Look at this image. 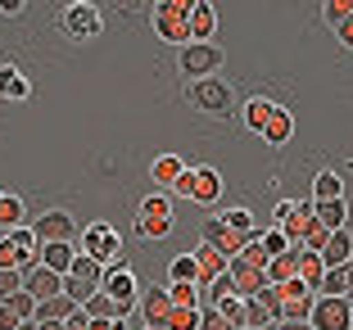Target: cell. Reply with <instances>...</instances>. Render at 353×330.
Wrapping results in <instances>:
<instances>
[{"instance_id": "obj_19", "label": "cell", "mask_w": 353, "mask_h": 330, "mask_svg": "<svg viewBox=\"0 0 353 330\" xmlns=\"http://www.w3.org/2000/svg\"><path fill=\"white\" fill-rule=\"evenodd\" d=\"M150 176H154V186H172L176 190V181L186 176V163H181L176 154H159L154 163H150Z\"/></svg>"}, {"instance_id": "obj_20", "label": "cell", "mask_w": 353, "mask_h": 330, "mask_svg": "<svg viewBox=\"0 0 353 330\" xmlns=\"http://www.w3.org/2000/svg\"><path fill=\"white\" fill-rule=\"evenodd\" d=\"M268 280L272 285H285V280H299V249H285L268 262Z\"/></svg>"}, {"instance_id": "obj_8", "label": "cell", "mask_w": 353, "mask_h": 330, "mask_svg": "<svg viewBox=\"0 0 353 330\" xmlns=\"http://www.w3.org/2000/svg\"><path fill=\"white\" fill-rule=\"evenodd\" d=\"M32 236L41 240V245H73V240H77V222H73L68 208H50V213L37 217Z\"/></svg>"}, {"instance_id": "obj_52", "label": "cell", "mask_w": 353, "mask_h": 330, "mask_svg": "<svg viewBox=\"0 0 353 330\" xmlns=\"http://www.w3.org/2000/svg\"><path fill=\"white\" fill-rule=\"evenodd\" d=\"M0 199H5V190H0Z\"/></svg>"}, {"instance_id": "obj_18", "label": "cell", "mask_w": 353, "mask_h": 330, "mask_svg": "<svg viewBox=\"0 0 353 330\" xmlns=\"http://www.w3.org/2000/svg\"><path fill=\"white\" fill-rule=\"evenodd\" d=\"M213 32H218V14H213V5L195 0V14H190V41L208 45V41H213Z\"/></svg>"}, {"instance_id": "obj_49", "label": "cell", "mask_w": 353, "mask_h": 330, "mask_svg": "<svg viewBox=\"0 0 353 330\" xmlns=\"http://www.w3.org/2000/svg\"><path fill=\"white\" fill-rule=\"evenodd\" d=\"M340 271H344V285H349V299H353V262H344Z\"/></svg>"}, {"instance_id": "obj_4", "label": "cell", "mask_w": 353, "mask_h": 330, "mask_svg": "<svg viewBox=\"0 0 353 330\" xmlns=\"http://www.w3.org/2000/svg\"><path fill=\"white\" fill-rule=\"evenodd\" d=\"M312 222H317V213H312V204H303V199H285V204H276V227L285 231L290 249H303Z\"/></svg>"}, {"instance_id": "obj_51", "label": "cell", "mask_w": 353, "mask_h": 330, "mask_svg": "<svg viewBox=\"0 0 353 330\" xmlns=\"http://www.w3.org/2000/svg\"><path fill=\"white\" fill-rule=\"evenodd\" d=\"M19 330H41V326H37V321H23V326Z\"/></svg>"}, {"instance_id": "obj_17", "label": "cell", "mask_w": 353, "mask_h": 330, "mask_svg": "<svg viewBox=\"0 0 353 330\" xmlns=\"http://www.w3.org/2000/svg\"><path fill=\"white\" fill-rule=\"evenodd\" d=\"M322 262H326V271L353 262V236H349V227H344V231H331V240H326V249H322Z\"/></svg>"}, {"instance_id": "obj_23", "label": "cell", "mask_w": 353, "mask_h": 330, "mask_svg": "<svg viewBox=\"0 0 353 330\" xmlns=\"http://www.w3.org/2000/svg\"><path fill=\"white\" fill-rule=\"evenodd\" d=\"M312 213H317V222H322L326 231H344V227H349V204H344V199H326V204H312Z\"/></svg>"}, {"instance_id": "obj_40", "label": "cell", "mask_w": 353, "mask_h": 330, "mask_svg": "<svg viewBox=\"0 0 353 330\" xmlns=\"http://www.w3.org/2000/svg\"><path fill=\"white\" fill-rule=\"evenodd\" d=\"M272 289H276V299H281V303H290V299H308V294H312L308 280H285V285H272Z\"/></svg>"}, {"instance_id": "obj_1", "label": "cell", "mask_w": 353, "mask_h": 330, "mask_svg": "<svg viewBox=\"0 0 353 330\" xmlns=\"http://www.w3.org/2000/svg\"><path fill=\"white\" fill-rule=\"evenodd\" d=\"M190 14H195V0H163V5H154V32L163 41L186 50L190 45Z\"/></svg>"}, {"instance_id": "obj_15", "label": "cell", "mask_w": 353, "mask_h": 330, "mask_svg": "<svg viewBox=\"0 0 353 330\" xmlns=\"http://www.w3.org/2000/svg\"><path fill=\"white\" fill-rule=\"evenodd\" d=\"M195 262H199V289H208L213 280H222L231 271V258H227V254H218L213 245L195 249Z\"/></svg>"}, {"instance_id": "obj_24", "label": "cell", "mask_w": 353, "mask_h": 330, "mask_svg": "<svg viewBox=\"0 0 353 330\" xmlns=\"http://www.w3.org/2000/svg\"><path fill=\"white\" fill-rule=\"evenodd\" d=\"M77 303L68 299V294H59V299H46V303H37V321H68V317H77Z\"/></svg>"}, {"instance_id": "obj_33", "label": "cell", "mask_w": 353, "mask_h": 330, "mask_svg": "<svg viewBox=\"0 0 353 330\" xmlns=\"http://www.w3.org/2000/svg\"><path fill=\"white\" fill-rule=\"evenodd\" d=\"M136 231L145 240H163L168 231H172V217H145V213H136Z\"/></svg>"}, {"instance_id": "obj_21", "label": "cell", "mask_w": 353, "mask_h": 330, "mask_svg": "<svg viewBox=\"0 0 353 330\" xmlns=\"http://www.w3.org/2000/svg\"><path fill=\"white\" fill-rule=\"evenodd\" d=\"M104 294L118 299V303H136V276H132V271H123V267H114L109 276H104Z\"/></svg>"}, {"instance_id": "obj_41", "label": "cell", "mask_w": 353, "mask_h": 330, "mask_svg": "<svg viewBox=\"0 0 353 330\" xmlns=\"http://www.w3.org/2000/svg\"><path fill=\"white\" fill-rule=\"evenodd\" d=\"M326 23H331V28H340L344 19H353V0H326Z\"/></svg>"}, {"instance_id": "obj_37", "label": "cell", "mask_w": 353, "mask_h": 330, "mask_svg": "<svg viewBox=\"0 0 353 330\" xmlns=\"http://www.w3.org/2000/svg\"><path fill=\"white\" fill-rule=\"evenodd\" d=\"M222 217H227V222H231V227H236V231H240V236H245V240H254V213H250V208H245V204L227 208V213H222Z\"/></svg>"}, {"instance_id": "obj_22", "label": "cell", "mask_w": 353, "mask_h": 330, "mask_svg": "<svg viewBox=\"0 0 353 330\" xmlns=\"http://www.w3.org/2000/svg\"><path fill=\"white\" fill-rule=\"evenodd\" d=\"M73 262H77V249L73 245H41V267L68 276V271H73Z\"/></svg>"}, {"instance_id": "obj_48", "label": "cell", "mask_w": 353, "mask_h": 330, "mask_svg": "<svg viewBox=\"0 0 353 330\" xmlns=\"http://www.w3.org/2000/svg\"><path fill=\"white\" fill-rule=\"evenodd\" d=\"M276 330H312V321H281Z\"/></svg>"}, {"instance_id": "obj_28", "label": "cell", "mask_w": 353, "mask_h": 330, "mask_svg": "<svg viewBox=\"0 0 353 330\" xmlns=\"http://www.w3.org/2000/svg\"><path fill=\"white\" fill-rule=\"evenodd\" d=\"M28 77H23L19 68H0V95H5V100H28Z\"/></svg>"}, {"instance_id": "obj_16", "label": "cell", "mask_w": 353, "mask_h": 330, "mask_svg": "<svg viewBox=\"0 0 353 330\" xmlns=\"http://www.w3.org/2000/svg\"><path fill=\"white\" fill-rule=\"evenodd\" d=\"M276 109H281V104L276 100H268V95H250V100H245V114H240V118H245V127H250V132H268V123H272V118H276Z\"/></svg>"}, {"instance_id": "obj_6", "label": "cell", "mask_w": 353, "mask_h": 330, "mask_svg": "<svg viewBox=\"0 0 353 330\" xmlns=\"http://www.w3.org/2000/svg\"><path fill=\"white\" fill-rule=\"evenodd\" d=\"M218 68H222V50H218L213 41H208V45L190 41L186 50H181V72H186V82H204V77H218Z\"/></svg>"}, {"instance_id": "obj_35", "label": "cell", "mask_w": 353, "mask_h": 330, "mask_svg": "<svg viewBox=\"0 0 353 330\" xmlns=\"http://www.w3.org/2000/svg\"><path fill=\"white\" fill-rule=\"evenodd\" d=\"M199 330H240V326L227 317V312H218V308L204 303V308H199Z\"/></svg>"}, {"instance_id": "obj_2", "label": "cell", "mask_w": 353, "mask_h": 330, "mask_svg": "<svg viewBox=\"0 0 353 330\" xmlns=\"http://www.w3.org/2000/svg\"><path fill=\"white\" fill-rule=\"evenodd\" d=\"M186 100H190V109H199V114L222 118V114H231L236 91H231L222 77H204V82H186Z\"/></svg>"}, {"instance_id": "obj_47", "label": "cell", "mask_w": 353, "mask_h": 330, "mask_svg": "<svg viewBox=\"0 0 353 330\" xmlns=\"http://www.w3.org/2000/svg\"><path fill=\"white\" fill-rule=\"evenodd\" d=\"M63 330H91V317H86V312H77V317L63 321Z\"/></svg>"}, {"instance_id": "obj_53", "label": "cell", "mask_w": 353, "mask_h": 330, "mask_svg": "<svg viewBox=\"0 0 353 330\" xmlns=\"http://www.w3.org/2000/svg\"><path fill=\"white\" fill-rule=\"evenodd\" d=\"M272 330H276V326H272Z\"/></svg>"}, {"instance_id": "obj_5", "label": "cell", "mask_w": 353, "mask_h": 330, "mask_svg": "<svg viewBox=\"0 0 353 330\" xmlns=\"http://www.w3.org/2000/svg\"><path fill=\"white\" fill-rule=\"evenodd\" d=\"M281 317V299L276 289H263V294H254V299H245V308H240V330H272Z\"/></svg>"}, {"instance_id": "obj_50", "label": "cell", "mask_w": 353, "mask_h": 330, "mask_svg": "<svg viewBox=\"0 0 353 330\" xmlns=\"http://www.w3.org/2000/svg\"><path fill=\"white\" fill-rule=\"evenodd\" d=\"M41 330H63V321H37Z\"/></svg>"}, {"instance_id": "obj_3", "label": "cell", "mask_w": 353, "mask_h": 330, "mask_svg": "<svg viewBox=\"0 0 353 330\" xmlns=\"http://www.w3.org/2000/svg\"><path fill=\"white\" fill-rule=\"evenodd\" d=\"M100 10L95 5H86V0H77V5H63L59 14V32L68 37V41H91V37H100Z\"/></svg>"}, {"instance_id": "obj_38", "label": "cell", "mask_w": 353, "mask_h": 330, "mask_svg": "<svg viewBox=\"0 0 353 330\" xmlns=\"http://www.w3.org/2000/svg\"><path fill=\"white\" fill-rule=\"evenodd\" d=\"M168 330H199V308H172Z\"/></svg>"}, {"instance_id": "obj_34", "label": "cell", "mask_w": 353, "mask_h": 330, "mask_svg": "<svg viewBox=\"0 0 353 330\" xmlns=\"http://www.w3.org/2000/svg\"><path fill=\"white\" fill-rule=\"evenodd\" d=\"M312 303H317V294H308V299H290V303H281V321H312Z\"/></svg>"}, {"instance_id": "obj_46", "label": "cell", "mask_w": 353, "mask_h": 330, "mask_svg": "<svg viewBox=\"0 0 353 330\" xmlns=\"http://www.w3.org/2000/svg\"><path fill=\"white\" fill-rule=\"evenodd\" d=\"M335 37H340V45H344V50H353V19H344L340 28H335Z\"/></svg>"}, {"instance_id": "obj_25", "label": "cell", "mask_w": 353, "mask_h": 330, "mask_svg": "<svg viewBox=\"0 0 353 330\" xmlns=\"http://www.w3.org/2000/svg\"><path fill=\"white\" fill-rule=\"evenodd\" d=\"M326 199H344L340 172H317L312 176V204H326Z\"/></svg>"}, {"instance_id": "obj_31", "label": "cell", "mask_w": 353, "mask_h": 330, "mask_svg": "<svg viewBox=\"0 0 353 330\" xmlns=\"http://www.w3.org/2000/svg\"><path fill=\"white\" fill-rule=\"evenodd\" d=\"M176 280H190V285H199V262H195V254H181V258H172V267H168V285H176Z\"/></svg>"}, {"instance_id": "obj_45", "label": "cell", "mask_w": 353, "mask_h": 330, "mask_svg": "<svg viewBox=\"0 0 353 330\" xmlns=\"http://www.w3.org/2000/svg\"><path fill=\"white\" fill-rule=\"evenodd\" d=\"M23 326V317L10 308V303H0V330H19Z\"/></svg>"}, {"instance_id": "obj_14", "label": "cell", "mask_w": 353, "mask_h": 330, "mask_svg": "<svg viewBox=\"0 0 353 330\" xmlns=\"http://www.w3.org/2000/svg\"><path fill=\"white\" fill-rule=\"evenodd\" d=\"M23 289H28V294H32L37 303H46V299H59V294H63V276L37 262V267H32L28 276H23Z\"/></svg>"}, {"instance_id": "obj_9", "label": "cell", "mask_w": 353, "mask_h": 330, "mask_svg": "<svg viewBox=\"0 0 353 330\" xmlns=\"http://www.w3.org/2000/svg\"><path fill=\"white\" fill-rule=\"evenodd\" d=\"M312 330H353V303L317 294V303H312Z\"/></svg>"}, {"instance_id": "obj_29", "label": "cell", "mask_w": 353, "mask_h": 330, "mask_svg": "<svg viewBox=\"0 0 353 330\" xmlns=\"http://www.w3.org/2000/svg\"><path fill=\"white\" fill-rule=\"evenodd\" d=\"M68 276H77V280H86V285H100L104 289V276H109V271H104V262L77 254V262H73V271H68Z\"/></svg>"}, {"instance_id": "obj_43", "label": "cell", "mask_w": 353, "mask_h": 330, "mask_svg": "<svg viewBox=\"0 0 353 330\" xmlns=\"http://www.w3.org/2000/svg\"><path fill=\"white\" fill-rule=\"evenodd\" d=\"M141 213L145 217H172V204H168V195H150V199H141Z\"/></svg>"}, {"instance_id": "obj_13", "label": "cell", "mask_w": 353, "mask_h": 330, "mask_svg": "<svg viewBox=\"0 0 353 330\" xmlns=\"http://www.w3.org/2000/svg\"><path fill=\"white\" fill-rule=\"evenodd\" d=\"M231 280H236V294H240V299H254V294H263V289L272 285V280H268V267L245 262V258H231Z\"/></svg>"}, {"instance_id": "obj_26", "label": "cell", "mask_w": 353, "mask_h": 330, "mask_svg": "<svg viewBox=\"0 0 353 330\" xmlns=\"http://www.w3.org/2000/svg\"><path fill=\"white\" fill-rule=\"evenodd\" d=\"M299 280H308L312 294H317V285L326 280V262H322V254H312V249H299Z\"/></svg>"}, {"instance_id": "obj_44", "label": "cell", "mask_w": 353, "mask_h": 330, "mask_svg": "<svg viewBox=\"0 0 353 330\" xmlns=\"http://www.w3.org/2000/svg\"><path fill=\"white\" fill-rule=\"evenodd\" d=\"M23 289V271H0V303Z\"/></svg>"}, {"instance_id": "obj_39", "label": "cell", "mask_w": 353, "mask_h": 330, "mask_svg": "<svg viewBox=\"0 0 353 330\" xmlns=\"http://www.w3.org/2000/svg\"><path fill=\"white\" fill-rule=\"evenodd\" d=\"M5 303H10V308L19 312L23 321H37V299H32L28 289H19V294H10V299H5Z\"/></svg>"}, {"instance_id": "obj_7", "label": "cell", "mask_w": 353, "mask_h": 330, "mask_svg": "<svg viewBox=\"0 0 353 330\" xmlns=\"http://www.w3.org/2000/svg\"><path fill=\"white\" fill-rule=\"evenodd\" d=\"M176 195L195 199V204H213L222 195V176L218 167H186V176L176 181Z\"/></svg>"}, {"instance_id": "obj_10", "label": "cell", "mask_w": 353, "mask_h": 330, "mask_svg": "<svg viewBox=\"0 0 353 330\" xmlns=\"http://www.w3.org/2000/svg\"><path fill=\"white\" fill-rule=\"evenodd\" d=\"M254 240H259V236H254ZM204 245H213L218 254H227V258H240V249L250 245V240L240 236L227 217H208V222H204Z\"/></svg>"}, {"instance_id": "obj_11", "label": "cell", "mask_w": 353, "mask_h": 330, "mask_svg": "<svg viewBox=\"0 0 353 330\" xmlns=\"http://www.w3.org/2000/svg\"><path fill=\"white\" fill-rule=\"evenodd\" d=\"M118 249H123V245H118V231L109 227V222H95V227H86V231H82V254H86V258L109 262Z\"/></svg>"}, {"instance_id": "obj_42", "label": "cell", "mask_w": 353, "mask_h": 330, "mask_svg": "<svg viewBox=\"0 0 353 330\" xmlns=\"http://www.w3.org/2000/svg\"><path fill=\"white\" fill-rule=\"evenodd\" d=\"M263 249H268V254H272V258H276V254H285V249H290V240H285V231H281V227H272V231H263Z\"/></svg>"}, {"instance_id": "obj_12", "label": "cell", "mask_w": 353, "mask_h": 330, "mask_svg": "<svg viewBox=\"0 0 353 330\" xmlns=\"http://www.w3.org/2000/svg\"><path fill=\"white\" fill-rule=\"evenodd\" d=\"M168 317H172V294H168V285H154L141 294V321H145V330H168Z\"/></svg>"}, {"instance_id": "obj_27", "label": "cell", "mask_w": 353, "mask_h": 330, "mask_svg": "<svg viewBox=\"0 0 353 330\" xmlns=\"http://www.w3.org/2000/svg\"><path fill=\"white\" fill-rule=\"evenodd\" d=\"M290 136H294V118H290V109H276V118L268 123L263 141H268V145H285Z\"/></svg>"}, {"instance_id": "obj_36", "label": "cell", "mask_w": 353, "mask_h": 330, "mask_svg": "<svg viewBox=\"0 0 353 330\" xmlns=\"http://www.w3.org/2000/svg\"><path fill=\"white\" fill-rule=\"evenodd\" d=\"M63 294L82 308L86 299H95V294H100V285H86V280H77V276H63Z\"/></svg>"}, {"instance_id": "obj_30", "label": "cell", "mask_w": 353, "mask_h": 330, "mask_svg": "<svg viewBox=\"0 0 353 330\" xmlns=\"http://www.w3.org/2000/svg\"><path fill=\"white\" fill-rule=\"evenodd\" d=\"M82 312H86L91 321H118V299H109V294L100 289L95 299H86V303H82Z\"/></svg>"}, {"instance_id": "obj_32", "label": "cell", "mask_w": 353, "mask_h": 330, "mask_svg": "<svg viewBox=\"0 0 353 330\" xmlns=\"http://www.w3.org/2000/svg\"><path fill=\"white\" fill-rule=\"evenodd\" d=\"M168 294H172V308H199V303H204V289L190 285V280H176V285H168Z\"/></svg>"}]
</instances>
